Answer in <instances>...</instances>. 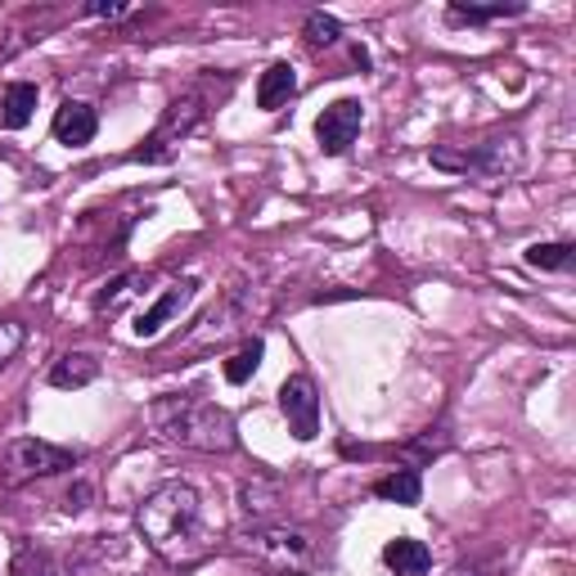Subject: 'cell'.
Masks as SVG:
<instances>
[{
  "label": "cell",
  "instance_id": "22",
  "mask_svg": "<svg viewBox=\"0 0 576 576\" xmlns=\"http://www.w3.org/2000/svg\"><path fill=\"white\" fill-rule=\"evenodd\" d=\"M86 500H90V487H86V483H77V487H68L64 509H68V513H77V509H86Z\"/></svg>",
  "mask_w": 576,
  "mask_h": 576
},
{
  "label": "cell",
  "instance_id": "13",
  "mask_svg": "<svg viewBox=\"0 0 576 576\" xmlns=\"http://www.w3.org/2000/svg\"><path fill=\"white\" fill-rule=\"evenodd\" d=\"M298 95V73H293V64H270L266 73H262V81H257V104L262 109H284L288 100Z\"/></svg>",
  "mask_w": 576,
  "mask_h": 576
},
{
  "label": "cell",
  "instance_id": "14",
  "mask_svg": "<svg viewBox=\"0 0 576 576\" xmlns=\"http://www.w3.org/2000/svg\"><path fill=\"white\" fill-rule=\"evenodd\" d=\"M36 113V86L32 81H10L5 95H0V126L5 131H19L27 126Z\"/></svg>",
  "mask_w": 576,
  "mask_h": 576
},
{
  "label": "cell",
  "instance_id": "11",
  "mask_svg": "<svg viewBox=\"0 0 576 576\" xmlns=\"http://www.w3.org/2000/svg\"><path fill=\"white\" fill-rule=\"evenodd\" d=\"M100 378V361H95L90 352H68L51 365V383L64 392H77V388H90V383Z\"/></svg>",
  "mask_w": 576,
  "mask_h": 576
},
{
  "label": "cell",
  "instance_id": "18",
  "mask_svg": "<svg viewBox=\"0 0 576 576\" xmlns=\"http://www.w3.org/2000/svg\"><path fill=\"white\" fill-rule=\"evenodd\" d=\"M513 14H522V5H505V0H496V5H464V0H455L451 5L455 23H491V19H513Z\"/></svg>",
  "mask_w": 576,
  "mask_h": 576
},
{
  "label": "cell",
  "instance_id": "5",
  "mask_svg": "<svg viewBox=\"0 0 576 576\" xmlns=\"http://www.w3.org/2000/svg\"><path fill=\"white\" fill-rule=\"evenodd\" d=\"M77 468V455L55 446V442H36V437H19L5 446L0 455V483L5 487H23V483H36V477H55V473H68Z\"/></svg>",
  "mask_w": 576,
  "mask_h": 576
},
{
  "label": "cell",
  "instance_id": "6",
  "mask_svg": "<svg viewBox=\"0 0 576 576\" xmlns=\"http://www.w3.org/2000/svg\"><path fill=\"white\" fill-rule=\"evenodd\" d=\"M203 122V104L195 100V95H185V100H176L171 109H167V118L158 122V131L144 140V149H135V163H167L171 158V149L176 144L195 131Z\"/></svg>",
  "mask_w": 576,
  "mask_h": 576
},
{
  "label": "cell",
  "instance_id": "1",
  "mask_svg": "<svg viewBox=\"0 0 576 576\" xmlns=\"http://www.w3.org/2000/svg\"><path fill=\"white\" fill-rule=\"evenodd\" d=\"M135 527L144 545L171 567H195L217 550V527L208 518L203 496L189 483H163L135 509Z\"/></svg>",
  "mask_w": 576,
  "mask_h": 576
},
{
  "label": "cell",
  "instance_id": "3",
  "mask_svg": "<svg viewBox=\"0 0 576 576\" xmlns=\"http://www.w3.org/2000/svg\"><path fill=\"white\" fill-rule=\"evenodd\" d=\"M234 541H239V550H244L257 567H266L275 576H302L311 567V541H307V532H298V527H288V522H253Z\"/></svg>",
  "mask_w": 576,
  "mask_h": 576
},
{
  "label": "cell",
  "instance_id": "20",
  "mask_svg": "<svg viewBox=\"0 0 576 576\" xmlns=\"http://www.w3.org/2000/svg\"><path fill=\"white\" fill-rule=\"evenodd\" d=\"M302 36H307V45H315V51H320V45H333V41H339L343 27H339V19H333V14H320V10H315V14L307 19Z\"/></svg>",
  "mask_w": 576,
  "mask_h": 576
},
{
  "label": "cell",
  "instance_id": "12",
  "mask_svg": "<svg viewBox=\"0 0 576 576\" xmlns=\"http://www.w3.org/2000/svg\"><path fill=\"white\" fill-rule=\"evenodd\" d=\"M383 563H388L397 576H428L432 550L414 536H397V541H388V550H383Z\"/></svg>",
  "mask_w": 576,
  "mask_h": 576
},
{
  "label": "cell",
  "instance_id": "4",
  "mask_svg": "<svg viewBox=\"0 0 576 576\" xmlns=\"http://www.w3.org/2000/svg\"><path fill=\"white\" fill-rule=\"evenodd\" d=\"M432 163L446 167V171H459V176H477V180H505L522 167V140L518 135H491L464 154L432 149Z\"/></svg>",
  "mask_w": 576,
  "mask_h": 576
},
{
  "label": "cell",
  "instance_id": "7",
  "mask_svg": "<svg viewBox=\"0 0 576 576\" xmlns=\"http://www.w3.org/2000/svg\"><path fill=\"white\" fill-rule=\"evenodd\" d=\"M279 410H284L288 432H293L298 442H311L315 432H320V392H315V383H311L307 374L284 378V388H279Z\"/></svg>",
  "mask_w": 576,
  "mask_h": 576
},
{
  "label": "cell",
  "instance_id": "8",
  "mask_svg": "<svg viewBox=\"0 0 576 576\" xmlns=\"http://www.w3.org/2000/svg\"><path fill=\"white\" fill-rule=\"evenodd\" d=\"M361 122H365L361 100H333V104L320 113V122H315V140H320V149H324L329 158L347 154L352 144H356V135H361Z\"/></svg>",
  "mask_w": 576,
  "mask_h": 576
},
{
  "label": "cell",
  "instance_id": "21",
  "mask_svg": "<svg viewBox=\"0 0 576 576\" xmlns=\"http://www.w3.org/2000/svg\"><path fill=\"white\" fill-rule=\"evenodd\" d=\"M23 339H27V329H23L19 320H0V369H5V365L19 356Z\"/></svg>",
  "mask_w": 576,
  "mask_h": 576
},
{
  "label": "cell",
  "instance_id": "16",
  "mask_svg": "<svg viewBox=\"0 0 576 576\" xmlns=\"http://www.w3.org/2000/svg\"><path fill=\"white\" fill-rule=\"evenodd\" d=\"M239 500H244V509L253 513V522H275V513H279V505H284L279 487H275V483H266V477L248 483L244 491H239Z\"/></svg>",
  "mask_w": 576,
  "mask_h": 576
},
{
  "label": "cell",
  "instance_id": "2",
  "mask_svg": "<svg viewBox=\"0 0 576 576\" xmlns=\"http://www.w3.org/2000/svg\"><path fill=\"white\" fill-rule=\"evenodd\" d=\"M149 432L167 446H180V451H203V455H230L239 446L234 437V419L208 401V397H195V392H176V397H158L149 406Z\"/></svg>",
  "mask_w": 576,
  "mask_h": 576
},
{
  "label": "cell",
  "instance_id": "19",
  "mask_svg": "<svg viewBox=\"0 0 576 576\" xmlns=\"http://www.w3.org/2000/svg\"><path fill=\"white\" fill-rule=\"evenodd\" d=\"M527 266L532 270H567L572 266V244H532L527 248Z\"/></svg>",
  "mask_w": 576,
  "mask_h": 576
},
{
  "label": "cell",
  "instance_id": "10",
  "mask_svg": "<svg viewBox=\"0 0 576 576\" xmlns=\"http://www.w3.org/2000/svg\"><path fill=\"white\" fill-rule=\"evenodd\" d=\"M95 131H100V118H95L90 104H81V100L59 104V113H55V140H59V144H68V149H81V144L95 140Z\"/></svg>",
  "mask_w": 576,
  "mask_h": 576
},
{
  "label": "cell",
  "instance_id": "17",
  "mask_svg": "<svg viewBox=\"0 0 576 576\" xmlns=\"http://www.w3.org/2000/svg\"><path fill=\"white\" fill-rule=\"evenodd\" d=\"M262 356H266V343L262 339H253V343H244V347H239L230 361H225V378L234 383V388H239V383H248L253 374H257V365H262Z\"/></svg>",
  "mask_w": 576,
  "mask_h": 576
},
{
  "label": "cell",
  "instance_id": "15",
  "mask_svg": "<svg viewBox=\"0 0 576 576\" xmlns=\"http://www.w3.org/2000/svg\"><path fill=\"white\" fill-rule=\"evenodd\" d=\"M374 496L378 500H388V505H419L423 500V483H419V468H397L388 477H378L374 483Z\"/></svg>",
  "mask_w": 576,
  "mask_h": 576
},
{
  "label": "cell",
  "instance_id": "9",
  "mask_svg": "<svg viewBox=\"0 0 576 576\" xmlns=\"http://www.w3.org/2000/svg\"><path fill=\"white\" fill-rule=\"evenodd\" d=\"M195 279H185V284H171L167 293L149 307V311H140V320H135V339H158L163 333V324H171L176 315H180V307H189V298H195Z\"/></svg>",
  "mask_w": 576,
  "mask_h": 576
},
{
  "label": "cell",
  "instance_id": "23",
  "mask_svg": "<svg viewBox=\"0 0 576 576\" xmlns=\"http://www.w3.org/2000/svg\"><path fill=\"white\" fill-rule=\"evenodd\" d=\"M86 14H95V19H122V14H126V5H90Z\"/></svg>",
  "mask_w": 576,
  "mask_h": 576
}]
</instances>
